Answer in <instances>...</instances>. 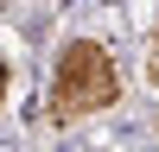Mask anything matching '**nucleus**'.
Masks as SVG:
<instances>
[{
  "label": "nucleus",
  "instance_id": "nucleus-2",
  "mask_svg": "<svg viewBox=\"0 0 159 152\" xmlns=\"http://www.w3.org/2000/svg\"><path fill=\"white\" fill-rule=\"evenodd\" d=\"M147 70H153V82H159V32H153V57H147Z\"/></svg>",
  "mask_w": 159,
  "mask_h": 152
},
{
  "label": "nucleus",
  "instance_id": "nucleus-1",
  "mask_svg": "<svg viewBox=\"0 0 159 152\" xmlns=\"http://www.w3.org/2000/svg\"><path fill=\"white\" fill-rule=\"evenodd\" d=\"M121 101V70L96 38H70L57 51V70H51V114L57 120H83V114Z\"/></svg>",
  "mask_w": 159,
  "mask_h": 152
},
{
  "label": "nucleus",
  "instance_id": "nucleus-3",
  "mask_svg": "<svg viewBox=\"0 0 159 152\" xmlns=\"http://www.w3.org/2000/svg\"><path fill=\"white\" fill-rule=\"evenodd\" d=\"M0 95H7V57H0Z\"/></svg>",
  "mask_w": 159,
  "mask_h": 152
}]
</instances>
